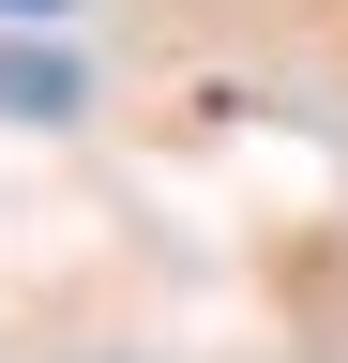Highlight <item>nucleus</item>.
<instances>
[{"label": "nucleus", "instance_id": "f257e3e1", "mask_svg": "<svg viewBox=\"0 0 348 363\" xmlns=\"http://www.w3.org/2000/svg\"><path fill=\"white\" fill-rule=\"evenodd\" d=\"M30 16H46V0H30Z\"/></svg>", "mask_w": 348, "mask_h": 363}]
</instances>
